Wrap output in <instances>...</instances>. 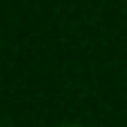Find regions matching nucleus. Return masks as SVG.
Listing matches in <instances>:
<instances>
[{
	"label": "nucleus",
	"mask_w": 127,
	"mask_h": 127,
	"mask_svg": "<svg viewBox=\"0 0 127 127\" xmlns=\"http://www.w3.org/2000/svg\"><path fill=\"white\" fill-rule=\"evenodd\" d=\"M55 127H88V124H76V121H67V124H55Z\"/></svg>",
	"instance_id": "obj_1"
},
{
	"label": "nucleus",
	"mask_w": 127,
	"mask_h": 127,
	"mask_svg": "<svg viewBox=\"0 0 127 127\" xmlns=\"http://www.w3.org/2000/svg\"><path fill=\"white\" fill-rule=\"evenodd\" d=\"M0 127H6V124H3V121H0Z\"/></svg>",
	"instance_id": "obj_2"
}]
</instances>
